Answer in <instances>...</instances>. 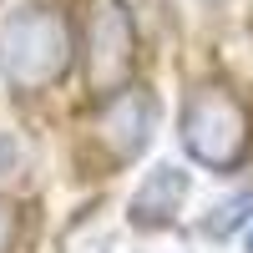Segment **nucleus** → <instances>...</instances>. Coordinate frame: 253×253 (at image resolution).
I'll return each mask as SVG.
<instances>
[{
	"label": "nucleus",
	"instance_id": "nucleus-1",
	"mask_svg": "<svg viewBox=\"0 0 253 253\" xmlns=\"http://www.w3.org/2000/svg\"><path fill=\"white\" fill-rule=\"evenodd\" d=\"M177 137H182V152L198 167H208V172H238L248 147H253V112L233 86L203 81L182 101Z\"/></svg>",
	"mask_w": 253,
	"mask_h": 253
},
{
	"label": "nucleus",
	"instance_id": "nucleus-2",
	"mask_svg": "<svg viewBox=\"0 0 253 253\" xmlns=\"http://www.w3.org/2000/svg\"><path fill=\"white\" fill-rule=\"evenodd\" d=\"M71 26L66 15L51 5H31L15 10L5 26H0V66H5L10 86L20 91H46L61 76L71 71Z\"/></svg>",
	"mask_w": 253,
	"mask_h": 253
},
{
	"label": "nucleus",
	"instance_id": "nucleus-3",
	"mask_svg": "<svg viewBox=\"0 0 253 253\" xmlns=\"http://www.w3.org/2000/svg\"><path fill=\"white\" fill-rule=\"evenodd\" d=\"M137 76V26L122 0H96L86 26V81L96 96H117Z\"/></svg>",
	"mask_w": 253,
	"mask_h": 253
},
{
	"label": "nucleus",
	"instance_id": "nucleus-4",
	"mask_svg": "<svg viewBox=\"0 0 253 253\" xmlns=\"http://www.w3.org/2000/svg\"><path fill=\"white\" fill-rule=\"evenodd\" d=\"M152 126H157V101H152V91H147V86H126V91L107 96V112H101V137L112 142L117 157L147 152Z\"/></svg>",
	"mask_w": 253,
	"mask_h": 253
},
{
	"label": "nucleus",
	"instance_id": "nucleus-5",
	"mask_svg": "<svg viewBox=\"0 0 253 253\" xmlns=\"http://www.w3.org/2000/svg\"><path fill=\"white\" fill-rule=\"evenodd\" d=\"M187 187H193V177H187L182 167H172V162L152 167V172L142 177V187L132 193V228H147V233H152V228H167L182 213Z\"/></svg>",
	"mask_w": 253,
	"mask_h": 253
},
{
	"label": "nucleus",
	"instance_id": "nucleus-6",
	"mask_svg": "<svg viewBox=\"0 0 253 253\" xmlns=\"http://www.w3.org/2000/svg\"><path fill=\"white\" fill-rule=\"evenodd\" d=\"M248 213H253V187H243L238 198H228V203H218L213 213L203 218V233H208V238H233L238 228L248 223Z\"/></svg>",
	"mask_w": 253,
	"mask_h": 253
},
{
	"label": "nucleus",
	"instance_id": "nucleus-7",
	"mask_svg": "<svg viewBox=\"0 0 253 253\" xmlns=\"http://www.w3.org/2000/svg\"><path fill=\"white\" fill-rule=\"evenodd\" d=\"M15 238H20V208L10 198H0V253H10Z\"/></svg>",
	"mask_w": 253,
	"mask_h": 253
},
{
	"label": "nucleus",
	"instance_id": "nucleus-8",
	"mask_svg": "<svg viewBox=\"0 0 253 253\" xmlns=\"http://www.w3.org/2000/svg\"><path fill=\"white\" fill-rule=\"evenodd\" d=\"M15 157H20V152H15V142H10V137H0V177L15 167Z\"/></svg>",
	"mask_w": 253,
	"mask_h": 253
},
{
	"label": "nucleus",
	"instance_id": "nucleus-9",
	"mask_svg": "<svg viewBox=\"0 0 253 253\" xmlns=\"http://www.w3.org/2000/svg\"><path fill=\"white\" fill-rule=\"evenodd\" d=\"M248 253H253V233H248Z\"/></svg>",
	"mask_w": 253,
	"mask_h": 253
},
{
	"label": "nucleus",
	"instance_id": "nucleus-10",
	"mask_svg": "<svg viewBox=\"0 0 253 253\" xmlns=\"http://www.w3.org/2000/svg\"><path fill=\"white\" fill-rule=\"evenodd\" d=\"M213 5H218V0H213Z\"/></svg>",
	"mask_w": 253,
	"mask_h": 253
}]
</instances>
